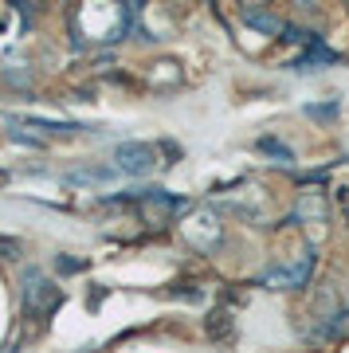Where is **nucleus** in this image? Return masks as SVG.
Here are the masks:
<instances>
[{
  "label": "nucleus",
  "mask_w": 349,
  "mask_h": 353,
  "mask_svg": "<svg viewBox=\"0 0 349 353\" xmlns=\"http://www.w3.org/2000/svg\"><path fill=\"white\" fill-rule=\"evenodd\" d=\"M114 165L122 169V173H150L153 165H157V150L153 145H146V141H122L118 150H114Z\"/></svg>",
  "instance_id": "obj_2"
},
{
  "label": "nucleus",
  "mask_w": 349,
  "mask_h": 353,
  "mask_svg": "<svg viewBox=\"0 0 349 353\" xmlns=\"http://www.w3.org/2000/svg\"><path fill=\"white\" fill-rule=\"evenodd\" d=\"M55 303H63V290L55 287V283H48L39 271H28V279H24V306H28V314L43 318Z\"/></svg>",
  "instance_id": "obj_1"
}]
</instances>
